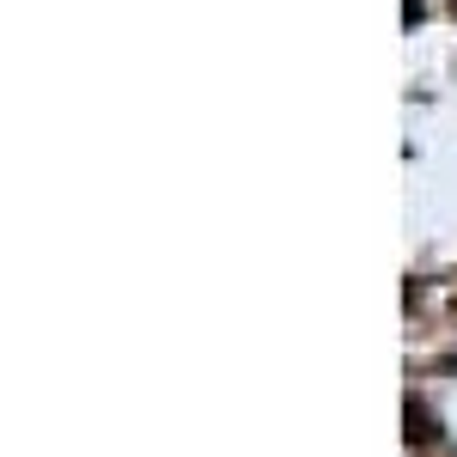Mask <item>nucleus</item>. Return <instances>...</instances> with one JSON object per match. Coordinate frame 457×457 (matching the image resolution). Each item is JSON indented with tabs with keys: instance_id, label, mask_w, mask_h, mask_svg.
I'll list each match as a JSON object with an SVG mask.
<instances>
[{
	"instance_id": "f257e3e1",
	"label": "nucleus",
	"mask_w": 457,
	"mask_h": 457,
	"mask_svg": "<svg viewBox=\"0 0 457 457\" xmlns=\"http://www.w3.org/2000/svg\"><path fill=\"white\" fill-rule=\"evenodd\" d=\"M403 421H409V445H421V452H439V427H433V409L409 396V409H403Z\"/></svg>"
}]
</instances>
